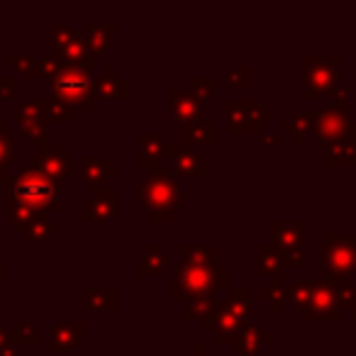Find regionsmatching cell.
Listing matches in <instances>:
<instances>
[{
  "mask_svg": "<svg viewBox=\"0 0 356 356\" xmlns=\"http://www.w3.org/2000/svg\"><path fill=\"white\" fill-rule=\"evenodd\" d=\"M17 91V81L12 76H0V98H12Z\"/></svg>",
  "mask_w": 356,
  "mask_h": 356,
  "instance_id": "cell-45",
  "label": "cell"
},
{
  "mask_svg": "<svg viewBox=\"0 0 356 356\" xmlns=\"http://www.w3.org/2000/svg\"><path fill=\"white\" fill-rule=\"evenodd\" d=\"M329 283L335 288L337 308L354 310L356 308V288L349 286V281H346V278H340V276H329Z\"/></svg>",
  "mask_w": 356,
  "mask_h": 356,
  "instance_id": "cell-29",
  "label": "cell"
},
{
  "mask_svg": "<svg viewBox=\"0 0 356 356\" xmlns=\"http://www.w3.org/2000/svg\"><path fill=\"white\" fill-rule=\"evenodd\" d=\"M81 166H83V181L88 186H96V188H100V183H105L108 178H113L118 173L115 166H110V164L100 162L96 157H83Z\"/></svg>",
  "mask_w": 356,
  "mask_h": 356,
  "instance_id": "cell-22",
  "label": "cell"
},
{
  "mask_svg": "<svg viewBox=\"0 0 356 356\" xmlns=\"http://www.w3.org/2000/svg\"><path fill=\"white\" fill-rule=\"evenodd\" d=\"M225 78H227V86L230 88H247L249 86V69L247 66H230Z\"/></svg>",
  "mask_w": 356,
  "mask_h": 356,
  "instance_id": "cell-41",
  "label": "cell"
},
{
  "mask_svg": "<svg viewBox=\"0 0 356 356\" xmlns=\"http://www.w3.org/2000/svg\"><path fill=\"white\" fill-rule=\"evenodd\" d=\"M329 166H356V122H349L344 137L327 144Z\"/></svg>",
  "mask_w": 356,
  "mask_h": 356,
  "instance_id": "cell-14",
  "label": "cell"
},
{
  "mask_svg": "<svg viewBox=\"0 0 356 356\" xmlns=\"http://www.w3.org/2000/svg\"><path fill=\"white\" fill-rule=\"evenodd\" d=\"M346 127H349V113H342L335 108H324L322 113H315L313 132L318 142H332L344 137Z\"/></svg>",
  "mask_w": 356,
  "mask_h": 356,
  "instance_id": "cell-12",
  "label": "cell"
},
{
  "mask_svg": "<svg viewBox=\"0 0 356 356\" xmlns=\"http://www.w3.org/2000/svg\"><path fill=\"white\" fill-rule=\"evenodd\" d=\"M168 264V256L164 254V249L159 244H151L149 252L144 254V259L140 264V276H154L159 271H164V266Z\"/></svg>",
  "mask_w": 356,
  "mask_h": 356,
  "instance_id": "cell-30",
  "label": "cell"
},
{
  "mask_svg": "<svg viewBox=\"0 0 356 356\" xmlns=\"http://www.w3.org/2000/svg\"><path fill=\"white\" fill-rule=\"evenodd\" d=\"M278 256H281V266L305 264V254H302V249H278Z\"/></svg>",
  "mask_w": 356,
  "mask_h": 356,
  "instance_id": "cell-44",
  "label": "cell"
},
{
  "mask_svg": "<svg viewBox=\"0 0 356 356\" xmlns=\"http://www.w3.org/2000/svg\"><path fill=\"white\" fill-rule=\"evenodd\" d=\"M271 122V113L256 100H230L227 105V130L230 132H259L261 124Z\"/></svg>",
  "mask_w": 356,
  "mask_h": 356,
  "instance_id": "cell-7",
  "label": "cell"
},
{
  "mask_svg": "<svg viewBox=\"0 0 356 356\" xmlns=\"http://www.w3.org/2000/svg\"><path fill=\"white\" fill-rule=\"evenodd\" d=\"M281 140H283L281 135H264V137H261V142H264V144H278Z\"/></svg>",
  "mask_w": 356,
  "mask_h": 356,
  "instance_id": "cell-49",
  "label": "cell"
},
{
  "mask_svg": "<svg viewBox=\"0 0 356 356\" xmlns=\"http://www.w3.org/2000/svg\"><path fill=\"white\" fill-rule=\"evenodd\" d=\"M259 269L261 276H269V278H276L278 271H281V256H278V249L274 244H264L259 254Z\"/></svg>",
  "mask_w": 356,
  "mask_h": 356,
  "instance_id": "cell-31",
  "label": "cell"
},
{
  "mask_svg": "<svg viewBox=\"0 0 356 356\" xmlns=\"http://www.w3.org/2000/svg\"><path fill=\"white\" fill-rule=\"evenodd\" d=\"M315 254L329 276H340V278L356 276V244L351 242V237L329 234L327 242L318 244Z\"/></svg>",
  "mask_w": 356,
  "mask_h": 356,
  "instance_id": "cell-6",
  "label": "cell"
},
{
  "mask_svg": "<svg viewBox=\"0 0 356 356\" xmlns=\"http://www.w3.org/2000/svg\"><path fill=\"white\" fill-rule=\"evenodd\" d=\"M93 96L105 98V100H120V98L127 96V78L120 76V71L115 66H108L100 74V78L93 81Z\"/></svg>",
  "mask_w": 356,
  "mask_h": 356,
  "instance_id": "cell-16",
  "label": "cell"
},
{
  "mask_svg": "<svg viewBox=\"0 0 356 356\" xmlns=\"http://www.w3.org/2000/svg\"><path fill=\"white\" fill-rule=\"evenodd\" d=\"M83 302L91 310H113L118 305V296H115L113 288H86Z\"/></svg>",
  "mask_w": 356,
  "mask_h": 356,
  "instance_id": "cell-26",
  "label": "cell"
},
{
  "mask_svg": "<svg viewBox=\"0 0 356 356\" xmlns=\"http://www.w3.org/2000/svg\"><path fill=\"white\" fill-rule=\"evenodd\" d=\"M205 327L210 335H215V340L220 344H234L244 329V318L232 313L222 300H215V308L205 318Z\"/></svg>",
  "mask_w": 356,
  "mask_h": 356,
  "instance_id": "cell-9",
  "label": "cell"
},
{
  "mask_svg": "<svg viewBox=\"0 0 356 356\" xmlns=\"http://www.w3.org/2000/svg\"><path fill=\"white\" fill-rule=\"evenodd\" d=\"M337 86V56L318 61L308 56L305 61V98L327 96L329 88Z\"/></svg>",
  "mask_w": 356,
  "mask_h": 356,
  "instance_id": "cell-8",
  "label": "cell"
},
{
  "mask_svg": "<svg viewBox=\"0 0 356 356\" xmlns=\"http://www.w3.org/2000/svg\"><path fill=\"white\" fill-rule=\"evenodd\" d=\"M115 30H118L115 22H110V25H93V22H86V25H83V42H86L88 52H91L93 56L100 54L110 44V37L115 34Z\"/></svg>",
  "mask_w": 356,
  "mask_h": 356,
  "instance_id": "cell-20",
  "label": "cell"
},
{
  "mask_svg": "<svg viewBox=\"0 0 356 356\" xmlns=\"http://www.w3.org/2000/svg\"><path fill=\"white\" fill-rule=\"evenodd\" d=\"M305 225L302 222H274L276 249H302L305 244Z\"/></svg>",
  "mask_w": 356,
  "mask_h": 356,
  "instance_id": "cell-19",
  "label": "cell"
},
{
  "mask_svg": "<svg viewBox=\"0 0 356 356\" xmlns=\"http://www.w3.org/2000/svg\"><path fill=\"white\" fill-rule=\"evenodd\" d=\"M215 78H212V76H205V78H203V76H198V78H195V83H193V93L195 96L200 98V100H208V98H212L215 96Z\"/></svg>",
  "mask_w": 356,
  "mask_h": 356,
  "instance_id": "cell-42",
  "label": "cell"
},
{
  "mask_svg": "<svg viewBox=\"0 0 356 356\" xmlns=\"http://www.w3.org/2000/svg\"><path fill=\"white\" fill-rule=\"evenodd\" d=\"M261 344H271V335L261 332L259 324H244L242 335L237 340L239 354H256L261 349Z\"/></svg>",
  "mask_w": 356,
  "mask_h": 356,
  "instance_id": "cell-24",
  "label": "cell"
},
{
  "mask_svg": "<svg viewBox=\"0 0 356 356\" xmlns=\"http://www.w3.org/2000/svg\"><path fill=\"white\" fill-rule=\"evenodd\" d=\"M215 308V298H193V300H186V313L183 320L186 322H193V320L208 318Z\"/></svg>",
  "mask_w": 356,
  "mask_h": 356,
  "instance_id": "cell-33",
  "label": "cell"
},
{
  "mask_svg": "<svg viewBox=\"0 0 356 356\" xmlns=\"http://www.w3.org/2000/svg\"><path fill=\"white\" fill-rule=\"evenodd\" d=\"M81 322H56L52 324V344H49V351L52 354H64V351L74 349L81 340Z\"/></svg>",
  "mask_w": 356,
  "mask_h": 356,
  "instance_id": "cell-18",
  "label": "cell"
},
{
  "mask_svg": "<svg viewBox=\"0 0 356 356\" xmlns=\"http://www.w3.org/2000/svg\"><path fill=\"white\" fill-rule=\"evenodd\" d=\"M313 120H315V110H300V113H296L286 124H283V132H291V135L296 137L298 144H302L305 135L313 132Z\"/></svg>",
  "mask_w": 356,
  "mask_h": 356,
  "instance_id": "cell-27",
  "label": "cell"
},
{
  "mask_svg": "<svg viewBox=\"0 0 356 356\" xmlns=\"http://www.w3.org/2000/svg\"><path fill=\"white\" fill-rule=\"evenodd\" d=\"M12 198H17L20 203H25L27 208H32L39 215H52L61 208L59 203V181L52 176H47L39 168L25 164L22 171L17 173V178L10 181V193Z\"/></svg>",
  "mask_w": 356,
  "mask_h": 356,
  "instance_id": "cell-1",
  "label": "cell"
},
{
  "mask_svg": "<svg viewBox=\"0 0 356 356\" xmlns=\"http://www.w3.org/2000/svg\"><path fill=\"white\" fill-rule=\"evenodd\" d=\"M0 276H5V269H3V259H0Z\"/></svg>",
  "mask_w": 356,
  "mask_h": 356,
  "instance_id": "cell-52",
  "label": "cell"
},
{
  "mask_svg": "<svg viewBox=\"0 0 356 356\" xmlns=\"http://www.w3.org/2000/svg\"><path fill=\"white\" fill-rule=\"evenodd\" d=\"M227 288V269L225 266H203V264H181L173 271L171 291L173 298H215L217 291Z\"/></svg>",
  "mask_w": 356,
  "mask_h": 356,
  "instance_id": "cell-3",
  "label": "cell"
},
{
  "mask_svg": "<svg viewBox=\"0 0 356 356\" xmlns=\"http://www.w3.org/2000/svg\"><path fill=\"white\" fill-rule=\"evenodd\" d=\"M10 193V178L5 173H0V195H8Z\"/></svg>",
  "mask_w": 356,
  "mask_h": 356,
  "instance_id": "cell-47",
  "label": "cell"
},
{
  "mask_svg": "<svg viewBox=\"0 0 356 356\" xmlns=\"http://www.w3.org/2000/svg\"><path fill=\"white\" fill-rule=\"evenodd\" d=\"M166 154V144L162 142V137L157 132H146L140 135V164L142 166H159L162 157Z\"/></svg>",
  "mask_w": 356,
  "mask_h": 356,
  "instance_id": "cell-21",
  "label": "cell"
},
{
  "mask_svg": "<svg viewBox=\"0 0 356 356\" xmlns=\"http://www.w3.org/2000/svg\"><path fill=\"white\" fill-rule=\"evenodd\" d=\"M0 356H17L15 342H10V344H5V346H3V349H0Z\"/></svg>",
  "mask_w": 356,
  "mask_h": 356,
  "instance_id": "cell-48",
  "label": "cell"
},
{
  "mask_svg": "<svg viewBox=\"0 0 356 356\" xmlns=\"http://www.w3.org/2000/svg\"><path fill=\"white\" fill-rule=\"evenodd\" d=\"M49 32H52V54H54L61 64L76 66V69H81V71L93 69L96 61H93V54L88 52L83 37H78L74 30L66 27V25H59V22H54V25L49 27Z\"/></svg>",
  "mask_w": 356,
  "mask_h": 356,
  "instance_id": "cell-5",
  "label": "cell"
},
{
  "mask_svg": "<svg viewBox=\"0 0 356 356\" xmlns=\"http://www.w3.org/2000/svg\"><path fill=\"white\" fill-rule=\"evenodd\" d=\"M215 252L217 249L212 247V244H183V254H186V259H188V264L212 266Z\"/></svg>",
  "mask_w": 356,
  "mask_h": 356,
  "instance_id": "cell-32",
  "label": "cell"
},
{
  "mask_svg": "<svg viewBox=\"0 0 356 356\" xmlns=\"http://www.w3.org/2000/svg\"><path fill=\"white\" fill-rule=\"evenodd\" d=\"M286 288H283V278L281 276H276L274 281H271V286H266L264 291H261V298H266V300L274 305V310H278L283 305V300H286Z\"/></svg>",
  "mask_w": 356,
  "mask_h": 356,
  "instance_id": "cell-36",
  "label": "cell"
},
{
  "mask_svg": "<svg viewBox=\"0 0 356 356\" xmlns=\"http://www.w3.org/2000/svg\"><path fill=\"white\" fill-rule=\"evenodd\" d=\"M61 230V225L56 220H52V215H44V217H37L32 225L27 227V242L30 244H37V242H47L52 234H56Z\"/></svg>",
  "mask_w": 356,
  "mask_h": 356,
  "instance_id": "cell-28",
  "label": "cell"
},
{
  "mask_svg": "<svg viewBox=\"0 0 356 356\" xmlns=\"http://www.w3.org/2000/svg\"><path fill=\"white\" fill-rule=\"evenodd\" d=\"M173 115L183 124L195 122L203 118V100L195 96L193 91H183V88H173Z\"/></svg>",
  "mask_w": 356,
  "mask_h": 356,
  "instance_id": "cell-17",
  "label": "cell"
},
{
  "mask_svg": "<svg viewBox=\"0 0 356 356\" xmlns=\"http://www.w3.org/2000/svg\"><path fill=\"white\" fill-rule=\"evenodd\" d=\"M3 256H5V239L0 237V259H3Z\"/></svg>",
  "mask_w": 356,
  "mask_h": 356,
  "instance_id": "cell-51",
  "label": "cell"
},
{
  "mask_svg": "<svg viewBox=\"0 0 356 356\" xmlns=\"http://www.w3.org/2000/svg\"><path fill=\"white\" fill-rule=\"evenodd\" d=\"M61 61L56 59L54 54H47V56H42V59H39V74H44L49 78V81H52V78H54L56 74H59L61 71Z\"/></svg>",
  "mask_w": 356,
  "mask_h": 356,
  "instance_id": "cell-43",
  "label": "cell"
},
{
  "mask_svg": "<svg viewBox=\"0 0 356 356\" xmlns=\"http://www.w3.org/2000/svg\"><path fill=\"white\" fill-rule=\"evenodd\" d=\"M195 356H205V346H203V344H195Z\"/></svg>",
  "mask_w": 356,
  "mask_h": 356,
  "instance_id": "cell-50",
  "label": "cell"
},
{
  "mask_svg": "<svg viewBox=\"0 0 356 356\" xmlns=\"http://www.w3.org/2000/svg\"><path fill=\"white\" fill-rule=\"evenodd\" d=\"M12 162H15V140L8 132V124L0 122V173H5Z\"/></svg>",
  "mask_w": 356,
  "mask_h": 356,
  "instance_id": "cell-34",
  "label": "cell"
},
{
  "mask_svg": "<svg viewBox=\"0 0 356 356\" xmlns=\"http://www.w3.org/2000/svg\"><path fill=\"white\" fill-rule=\"evenodd\" d=\"M12 342H20V344H37L39 342V329L32 322H17L15 332H12Z\"/></svg>",
  "mask_w": 356,
  "mask_h": 356,
  "instance_id": "cell-38",
  "label": "cell"
},
{
  "mask_svg": "<svg viewBox=\"0 0 356 356\" xmlns=\"http://www.w3.org/2000/svg\"><path fill=\"white\" fill-rule=\"evenodd\" d=\"M10 342H12V335L8 332L5 324H0V349H3L5 344H10Z\"/></svg>",
  "mask_w": 356,
  "mask_h": 356,
  "instance_id": "cell-46",
  "label": "cell"
},
{
  "mask_svg": "<svg viewBox=\"0 0 356 356\" xmlns=\"http://www.w3.org/2000/svg\"><path fill=\"white\" fill-rule=\"evenodd\" d=\"M140 203L149 210L151 222L171 220L173 210L181 205V186L168 166H151L149 176L140 183Z\"/></svg>",
  "mask_w": 356,
  "mask_h": 356,
  "instance_id": "cell-2",
  "label": "cell"
},
{
  "mask_svg": "<svg viewBox=\"0 0 356 356\" xmlns=\"http://www.w3.org/2000/svg\"><path fill=\"white\" fill-rule=\"evenodd\" d=\"M115 203H118V193L113 188H96L91 198L83 200V220H110L115 215Z\"/></svg>",
  "mask_w": 356,
  "mask_h": 356,
  "instance_id": "cell-15",
  "label": "cell"
},
{
  "mask_svg": "<svg viewBox=\"0 0 356 356\" xmlns=\"http://www.w3.org/2000/svg\"><path fill=\"white\" fill-rule=\"evenodd\" d=\"M5 64L12 66V69H17L25 76H37L39 74V59L32 54H8Z\"/></svg>",
  "mask_w": 356,
  "mask_h": 356,
  "instance_id": "cell-35",
  "label": "cell"
},
{
  "mask_svg": "<svg viewBox=\"0 0 356 356\" xmlns=\"http://www.w3.org/2000/svg\"><path fill=\"white\" fill-rule=\"evenodd\" d=\"M220 356H222V354H220Z\"/></svg>",
  "mask_w": 356,
  "mask_h": 356,
  "instance_id": "cell-55",
  "label": "cell"
},
{
  "mask_svg": "<svg viewBox=\"0 0 356 356\" xmlns=\"http://www.w3.org/2000/svg\"><path fill=\"white\" fill-rule=\"evenodd\" d=\"M349 237H351V242H354V244H356V234H349Z\"/></svg>",
  "mask_w": 356,
  "mask_h": 356,
  "instance_id": "cell-54",
  "label": "cell"
},
{
  "mask_svg": "<svg viewBox=\"0 0 356 356\" xmlns=\"http://www.w3.org/2000/svg\"><path fill=\"white\" fill-rule=\"evenodd\" d=\"M351 318H354V322H356V308H354V310H351Z\"/></svg>",
  "mask_w": 356,
  "mask_h": 356,
  "instance_id": "cell-53",
  "label": "cell"
},
{
  "mask_svg": "<svg viewBox=\"0 0 356 356\" xmlns=\"http://www.w3.org/2000/svg\"><path fill=\"white\" fill-rule=\"evenodd\" d=\"M27 164L34 168H39V171H44L47 176L56 178V181L71 173V157L64 154L61 146H56V144L42 146L37 154H32V157L27 159Z\"/></svg>",
  "mask_w": 356,
  "mask_h": 356,
  "instance_id": "cell-11",
  "label": "cell"
},
{
  "mask_svg": "<svg viewBox=\"0 0 356 356\" xmlns=\"http://www.w3.org/2000/svg\"><path fill=\"white\" fill-rule=\"evenodd\" d=\"M74 118V108L66 105L59 98H52L47 100V120H56V122H71Z\"/></svg>",
  "mask_w": 356,
  "mask_h": 356,
  "instance_id": "cell-37",
  "label": "cell"
},
{
  "mask_svg": "<svg viewBox=\"0 0 356 356\" xmlns=\"http://www.w3.org/2000/svg\"><path fill=\"white\" fill-rule=\"evenodd\" d=\"M313 288H315L313 281H298V283H293V288L288 291V296H291V300L296 302V308H305V305H308L310 296H313Z\"/></svg>",
  "mask_w": 356,
  "mask_h": 356,
  "instance_id": "cell-39",
  "label": "cell"
},
{
  "mask_svg": "<svg viewBox=\"0 0 356 356\" xmlns=\"http://www.w3.org/2000/svg\"><path fill=\"white\" fill-rule=\"evenodd\" d=\"M52 88H54V98L64 100L66 105L76 108L81 105L83 110L96 108L93 100V83L88 81V71L76 69V66H61L59 74L52 78Z\"/></svg>",
  "mask_w": 356,
  "mask_h": 356,
  "instance_id": "cell-4",
  "label": "cell"
},
{
  "mask_svg": "<svg viewBox=\"0 0 356 356\" xmlns=\"http://www.w3.org/2000/svg\"><path fill=\"white\" fill-rule=\"evenodd\" d=\"M183 142H198V144H212L217 140V124L208 120H195L183 124Z\"/></svg>",
  "mask_w": 356,
  "mask_h": 356,
  "instance_id": "cell-25",
  "label": "cell"
},
{
  "mask_svg": "<svg viewBox=\"0 0 356 356\" xmlns=\"http://www.w3.org/2000/svg\"><path fill=\"white\" fill-rule=\"evenodd\" d=\"M305 313V320L313 322V320H337V298H335V288L332 283L324 281V283H315L313 288V296H310L308 305L302 308Z\"/></svg>",
  "mask_w": 356,
  "mask_h": 356,
  "instance_id": "cell-10",
  "label": "cell"
},
{
  "mask_svg": "<svg viewBox=\"0 0 356 356\" xmlns=\"http://www.w3.org/2000/svg\"><path fill=\"white\" fill-rule=\"evenodd\" d=\"M166 154L171 159V171L178 173V176H190V178H200L205 173V166L200 162V157L195 154L190 146L186 144H171L166 146Z\"/></svg>",
  "mask_w": 356,
  "mask_h": 356,
  "instance_id": "cell-13",
  "label": "cell"
},
{
  "mask_svg": "<svg viewBox=\"0 0 356 356\" xmlns=\"http://www.w3.org/2000/svg\"><path fill=\"white\" fill-rule=\"evenodd\" d=\"M349 91L346 88H340V86H335V88H329L327 91V100H329V105L327 108H335V110H342V113H349Z\"/></svg>",
  "mask_w": 356,
  "mask_h": 356,
  "instance_id": "cell-40",
  "label": "cell"
},
{
  "mask_svg": "<svg viewBox=\"0 0 356 356\" xmlns=\"http://www.w3.org/2000/svg\"><path fill=\"white\" fill-rule=\"evenodd\" d=\"M5 210L8 215H10V222L17 230H22V232H27V227L32 225L37 217H44L39 215V212H34L32 208H27L25 203H20L17 198H12V195H5Z\"/></svg>",
  "mask_w": 356,
  "mask_h": 356,
  "instance_id": "cell-23",
  "label": "cell"
}]
</instances>
